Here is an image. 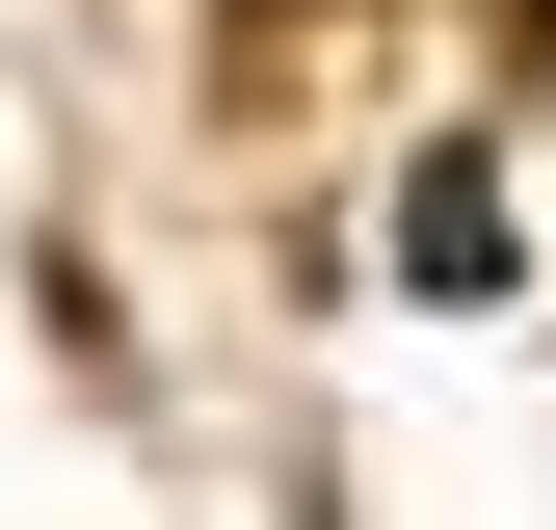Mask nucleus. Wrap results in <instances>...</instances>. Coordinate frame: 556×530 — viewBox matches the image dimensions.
I'll return each mask as SVG.
<instances>
[{"label":"nucleus","mask_w":556,"mask_h":530,"mask_svg":"<svg viewBox=\"0 0 556 530\" xmlns=\"http://www.w3.org/2000/svg\"><path fill=\"white\" fill-rule=\"evenodd\" d=\"M530 27H556V0H530Z\"/></svg>","instance_id":"nucleus-1"}]
</instances>
